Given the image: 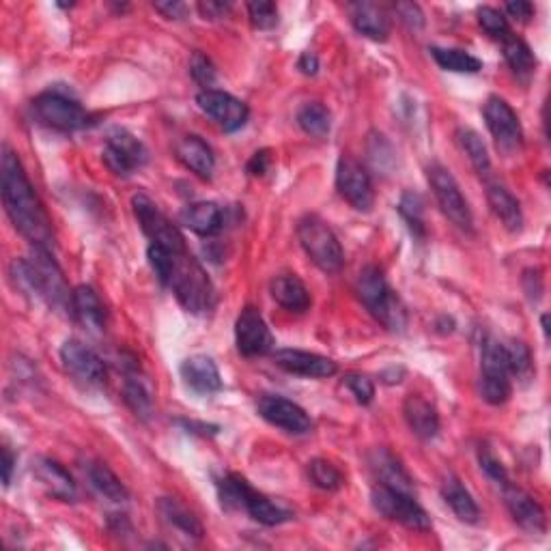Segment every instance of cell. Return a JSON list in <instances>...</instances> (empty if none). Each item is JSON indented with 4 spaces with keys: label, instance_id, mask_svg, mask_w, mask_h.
Instances as JSON below:
<instances>
[{
    "label": "cell",
    "instance_id": "cell-1",
    "mask_svg": "<svg viewBox=\"0 0 551 551\" xmlns=\"http://www.w3.org/2000/svg\"><path fill=\"white\" fill-rule=\"evenodd\" d=\"M0 188H3L7 216L26 237V242H31L33 248L52 250L54 233L48 211L28 181L18 153L7 145L3 147V160H0Z\"/></svg>",
    "mask_w": 551,
    "mask_h": 551
},
{
    "label": "cell",
    "instance_id": "cell-2",
    "mask_svg": "<svg viewBox=\"0 0 551 551\" xmlns=\"http://www.w3.org/2000/svg\"><path fill=\"white\" fill-rule=\"evenodd\" d=\"M11 280L22 293L35 295L37 300H44L59 313L72 315L74 291H69L61 267L52 257V250L33 248L28 257L13 261Z\"/></svg>",
    "mask_w": 551,
    "mask_h": 551
},
{
    "label": "cell",
    "instance_id": "cell-3",
    "mask_svg": "<svg viewBox=\"0 0 551 551\" xmlns=\"http://www.w3.org/2000/svg\"><path fill=\"white\" fill-rule=\"evenodd\" d=\"M220 502L226 511H246L254 521H259L261 526H282L293 519V513L287 511L285 506L276 504L252 485L244 476L229 474L218 483Z\"/></svg>",
    "mask_w": 551,
    "mask_h": 551
},
{
    "label": "cell",
    "instance_id": "cell-4",
    "mask_svg": "<svg viewBox=\"0 0 551 551\" xmlns=\"http://www.w3.org/2000/svg\"><path fill=\"white\" fill-rule=\"evenodd\" d=\"M356 293L366 310H369L381 326L392 332H401L405 328V306L401 304L399 295L390 289L386 274L377 265H366L358 274Z\"/></svg>",
    "mask_w": 551,
    "mask_h": 551
},
{
    "label": "cell",
    "instance_id": "cell-5",
    "mask_svg": "<svg viewBox=\"0 0 551 551\" xmlns=\"http://www.w3.org/2000/svg\"><path fill=\"white\" fill-rule=\"evenodd\" d=\"M164 287L173 289L179 304L192 315L207 313L214 306V287H211V280L201 263L192 254H188V250L175 254L173 272L168 276Z\"/></svg>",
    "mask_w": 551,
    "mask_h": 551
},
{
    "label": "cell",
    "instance_id": "cell-6",
    "mask_svg": "<svg viewBox=\"0 0 551 551\" xmlns=\"http://www.w3.org/2000/svg\"><path fill=\"white\" fill-rule=\"evenodd\" d=\"M298 239L306 252V257L313 261L321 272H341V267L345 263V252L328 222H323L319 216L302 218L298 224Z\"/></svg>",
    "mask_w": 551,
    "mask_h": 551
},
{
    "label": "cell",
    "instance_id": "cell-7",
    "mask_svg": "<svg viewBox=\"0 0 551 551\" xmlns=\"http://www.w3.org/2000/svg\"><path fill=\"white\" fill-rule=\"evenodd\" d=\"M33 117L56 132H78L91 125V115L80 106L78 100L56 89L37 95L33 104Z\"/></svg>",
    "mask_w": 551,
    "mask_h": 551
},
{
    "label": "cell",
    "instance_id": "cell-8",
    "mask_svg": "<svg viewBox=\"0 0 551 551\" xmlns=\"http://www.w3.org/2000/svg\"><path fill=\"white\" fill-rule=\"evenodd\" d=\"M511 377L506 347L493 336H487L480 345V397L489 405H504L513 394Z\"/></svg>",
    "mask_w": 551,
    "mask_h": 551
},
{
    "label": "cell",
    "instance_id": "cell-9",
    "mask_svg": "<svg viewBox=\"0 0 551 551\" xmlns=\"http://www.w3.org/2000/svg\"><path fill=\"white\" fill-rule=\"evenodd\" d=\"M427 179L429 186L433 190V196L437 205H440L442 214L457 226V229L472 233L474 231V218H472V209L465 201V196L459 188V183L446 166L442 164H431L427 168Z\"/></svg>",
    "mask_w": 551,
    "mask_h": 551
},
{
    "label": "cell",
    "instance_id": "cell-10",
    "mask_svg": "<svg viewBox=\"0 0 551 551\" xmlns=\"http://www.w3.org/2000/svg\"><path fill=\"white\" fill-rule=\"evenodd\" d=\"M371 502L381 517L397 521V524L416 532L431 530V517L427 515L425 508L416 502V496H409V493L390 489L384 485H377L371 491Z\"/></svg>",
    "mask_w": 551,
    "mask_h": 551
},
{
    "label": "cell",
    "instance_id": "cell-11",
    "mask_svg": "<svg viewBox=\"0 0 551 551\" xmlns=\"http://www.w3.org/2000/svg\"><path fill=\"white\" fill-rule=\"evenodd\" d=\"M132 207L140 229H143V233L149 237L151 244L168 248L173 252L186 250V239H183L181 231L162 214L160 207L155 205L149 196L136 194L132 199Z\"/></svg>",
    "mask_w": 551,
    "mask_h": 551
},
{
    "label": "cell",
    "instance_id": "cell-12",
    "mask_svg": "<svg viewBox=\"0 0 551 551\" xmlns=\"http://www.w3.org/2000/svg\"><path fill=\"white\" fill-rule=\"evenodd\" d=\"M102 160L110 173H115L117 177H130L147 164L149 153L143 140L125 130H115L106 138Z\"/></svg>",
    "mask_w": 551,
    "mask_h": 551
},
{
    "label": "cell",
    "instance_id": "cell-13",
    "mask_svg": "<svg viewBox=\"0 0 551 551\" xmlns=\"http://www.w3.org/2000/svg\"><path fill=\"white\" fill-rule=\"evenodd\" d=\"M483 115L493 140H496V147L502 153L513 155L521 151V147H524V127H521L517 112L511 108V104L498 95H491L483 108Z\"/></svg>",
    "mask_w": 551,
    "mask_h": 551
},
{
    "label": "cell",
    "instance_id": "cell-14",
    "mask_svg": "<svg viewBox=\"0 0 551 551\" xmlns=\"http://www.w3.org/2000/svg\"><path fill=\"white\" fill-rule=\"evenodd\" d=\"M336 190L343 199L358 211H371L375 203L373 181L366 168L358 162L343 155L336 166Z\"/></svg>",
    "mask_w": 551,
    "mask_h": 551
},
{
    "label": "cell",
    "instance_id": "cell-15",
    "mask_svg": "<svg viewBox=\"0 0 551 551\" xmlns=\"http://www.w3.org/2000/svg\"><path fill=\"white\" fill-rule=\"evenodd\" d=\"M63 369L84 386H102L106 381V364L97 351L78 338H67L61 347Z\"/></svg>",
    "mask_w": 551,
    "mask_h": 551
},
{
    "label": "cell",
    "instance_id": "cell-16",
    "mask_svg": "<svg viewBox=\"0 0 551 551\" xmlns=\"http://www.w3.org/2000/svg\"><path fill=\"white\" fill-rule=\"evenodd\" d=\"M235 343L244 358H259L274 349V336L257 308L246 306L235 321Z\"/></svg>",
    "mask_w": 551,
    "mask_h": 551
},
{
    "label": "cell",
    "instance_id": "cell-17",
    "mask_svg": "<svg viewBox=\"0 0 551 551\" xmlns=\"http://www.w3.org/2000/svg\"><path fill=\"white\" fill-rule=\"evenodd\" d=\"M196 104L209 119H214L224 132H237L248 123L250 108L226 91L205 89L196 95Z\"/></svg>",
    "mask_w": 551,
    "mask_h": 551
},
{
    "label": "cell",
    "instance_id": "cell-18",
    "mask_svg": "<svg viewBox=\"0 0 551 551\" xmlns=\"http://www.w3.org/2000/svg\"><path fill=\"white\" fill-rule=\"evenodd\" d=\"M257 409L261 418L287 433L304 435L313 429V420H310L304 409L298 403L278 397V394H263L257 403Z\"/></svg>",
    "mask_w": 551,
    "mask_h": 551
},
{
    "label": "cell",
    "instance_id": "cell-19",
    "mask_svg": "<svg viewBox=\"0 0 551 551\" xmlns=\"http://www.w3.org/2000/svg\"><path fill=\"white\" fill-rule=\"evenodd\" d=\"M272 358L282 371L310 379H328L338 371L334 360L302 349H278L272 353Z\"/></svg>",
    "mask_w": 551,
    "mask_h": 551
},
{
    "label": "cell",
    "instance_id": "cell-20",
    "mask_svg": "<svg viewBox=\"0 0 551 551\" xmlns=\"http://www.w3.org/2000/svg\"><path fill=\"white\" fill-rule=\"evenodd\" d=\"M504 491V502L508 513L515 519V524L519 528H524L530 534H545L547 532V515L545 508L536 502L530 493L524 489H519L515 485L508 483L502 487Z\"/></svg>",
    "mask_w": 551,
    "mask_h": 551
},
{
    "label": "cell",
    "instance_id": "cell-21",
    "mask_svg": "<svg viewBox=\"0 0 551 551\" xmlns=\"http://www.w3.org/2000/svg\"><path fill=\"white\" fill-rule=\"evenodd\" d=\"M181 379L186 388H190L194 394H201V397H211L222 390V375L218 364L203 353H196L181 362Z\"/></svg>",
    "mask_w": 551,
    "mask_h": 551
},
{
    "label": "cell",
    "instance_id": "cell-22",
    "mask_svg": "<svg viewBox=\"0 0 551 551\" xmlns=\"http://www.w3.org/2000/svg\"><path fill=\"white\" fill-rule=\"evenodd\" d=\"M369 465L375 478L379 480V485L409 493V496H416L414 478L409 476L405 465L394 457L388 448H375L369 455Z\"/></svg>",
    "mask_w": 551,
    "mask_h": 551
},
{
    "label": "cell",
    "instance_id": "cell-23",
    "mask_svg": "<svg viewBox=\"0 0 551 551\" xmlns=\"http://www.w3.org/2000/svg\"><path fill=\"white\" fill-rule=\"evenodd\" d=\"M403 416L409 431H412L420 440H433L440 433V414L437 407L422 397V394H407L403 403Z\"/></svg>",
    "mask_w": 551,
    "mask_h": 551
},
{
    "label": "cell",
    "instance_id": "cell-24",
    "mask_svg": "<svg viewBox=\"0 0 551 551\" xmlns=\"http://www.w3.org/2000/svg\"><path fill=\"white\" fill-rule=\"evenodd\" d=\"M125 384H123V401L132 409L134 416L140 420H149L153 416V388L147 377L140 373L136 362L125 364Z\"/></svg>",
    "mask_w": 551,
    "mask_h": 551
},
{
    "label": "cell",
    "instance_id": "cell-25",
    "mask_svg": "<svg viewBox=\"0 0 551 551\" xmlns=\"http://www.w3.org/2000/svg\"><path fill=\"white\" fill-rule=\"evenodd\" d=\"M175 153H177V160L196 177L211 179V175H214L216 155L201 136H194V134L183 136L175 147Z\"/></svg>",
    "mask_w": 551,
    "mask_h": 551
},
{
    "label": "cell",
    "instance_id": "cell-26",
    "mask_svg": "<svg viewBox=\"0 0 551 551\" xmlns=\"http://www.w3.org/2000/svg\"><path fill=\"white\" fill-rule=\"evenodd\" d=\"M72 317L91 334H102L106 330V308L93 287L80 285L74 289Z\"/></svg>",
    "mask_w": 551,
    "mask_h": 551
},
{
    "label": "cell",
    "instance_id": "cell-27",
    "mask_svg": "<svg viewBox=\"0 0 551 551\" xmlns=\"http://www.w3.org/2000/svg\"><path fill=\"white\" fill-rule=\"evenodd\" d=\"M35 476L41 483V487L46 489L48 496L61 500V502H76L78 489H76L74 478L59 461L41 459L35 465Z\"/></svg>",
    "mask_w": 551,
    "mask_h": 551
},
{
    "label": "cell",
    "instance_id": "cell-28",
    "mask_svg": "<svg viewBox=\"0 0 551 551\" xmlns=\"http://www.w3.org/2000/svg\"><path fill=\"white\" fill-rule=\"evenodd\" d=\"M351 22L356 31L373 41H388L392 31L390 13L377 3H356L351 5Z\"/></svg>",
    "mask_w": 551,
    "mask_h": 551
},
{
    "label": "cell",
    "instance_id": "cell-29",
    "mask_svg": "<svg viewBox=\"0 0 551 551\" xmlns=\"http://www.w3.org/2000/svg\"><path fill=\"white\" fill-rule=\"evenodd\" d=\"M179 220L183 226H188L190 231L203 237L218 235L224 229V211L220 205L211 201H199V203L186 205L181 209Z\"/></svg>",
    "mask_w": 551,
    "mask_h": 551
},
{
    "label": "cell",
    "instance_id": "cell-30",
    "mask_svg": "<svg viewBox=\"0 0 551 551\" xmlns=\"http://www.w3.org/2000/svg\"><path fill=\"white\" fill-rule=\"evenodd\" d=\"M487 203L506 231L519 233L524 226V211H521L515 194L502 183H487Z\"/></svg>",
    "mask_w": 551,
    "mask_h": 551
},
{
    "label": "cell",
    "instance_id": "cell-31",
    "mask_svg": "<svg viewBox=\"0 0 551 551\" xmlns=\"http://www.w3.org/2000/svg\"><path fill=\"white\" fill-rule=\"evenodd\" d=\"M272 298L287 308L289 313H306V310L313 306V298H310V291L304 282L295 274H280L272 280L270 285Z\"/></svg>",
    "mask_w": 551,
    "mask_h": 551
},
{
    "label": "cell",
    "instance_id": "cell-32",
    "mask_svg": "<svg viewBox=\"0 0 551 551\" xmlns=\"http://www.w3.org/2000/svg\"><path fill=\"white\" fill-rule=\"evenodd\" d=\"M442 498L452 508V513H455L461 521H465V524H478L480 508H478L476 500L472 498V493L465 489V485L461 483L457 476L448 474L444 478Z\"/></svg>",
    "mask_w": 551,
    "mask_h": 551
},
{
    "label": "cell",
    "instance_id": "cell-33",
    "mask_svg": "<svg viewBox=\"0 0 551 551\" xmlns=\"http://www.w3.org/2000/svg\"><path fill=\"white\" fill-rule=\"evenodd\" d=\"M158 511L164 517V521L171 528L179 530L183 536H190V539H203L205 528L190 508L183 506L175 498H162L158 502Z\"/></svg>",
    "mask_w": 551,
    "mask_h": 551
},
{
    "label": "cell",
    "instance_id": "cell-34",
    "mask_svg": "<svg viewBox=\"0 0 551 551\" xmlns=\"http://www.w3.org/2000/svg\"><path fill=\"white\" fill-rule=\"evenodd\" d=\"M87 476L91 480L93 489L100 493L102 498H106L110 502H117V504L130 498V491H127V487L123 485V480L115 472H112L106 463L91 461L87 468Z\"/></svg>",
    "mask_w": 551,
    "mask_h": 551
},
{
    "label": "cell",
    "instance_id": "cell-35",
    "mask_svg": "<svg viewBox=\"0 0 551 551\" xmlns=\"http://www.w3.org/2000/svg\"><path fill=\"white\" fill-rule=\"evenodd\" d=\"M502 50H504V59L508 67L513 69V74L517 78L528 80L534 74L536 59H534V52L530 50V46L524 39L508 35L506 39H502Z\"/></svg>",
    "mask_w": 551,
    "mask_h": 551
},
{
    "label": "cell",
    "instance_id": "cell-36",
    "mask_svg": "<svg viewBox=\"0 0 551 551\" xmlns=\"http://www.w3.org/2000/svg\"><path fill=\"white\" fill-rule=\"evenodd\" d=\"M431 56L435 63L440 65L446 72L455 74H478L483 69V61L476 59L474 54L459 50V48H431Z\"/></svg>",
    "mask_w": 551,
    "mask_h": 551
},
{
    "label": "cell",
    "instance_id": "cell-37",
    "mask_svg": "<svg viewBox=\"0 0 551 551\" xmlns=\"http://www.w3.org/2000/svg\"><path fill=\"white\" fill-rule=\"evenodd\" d=\"M457 143L463 149V153L468 155V160L476 168V173L480 177H487L491 173V158H489L487 145L483 143V138H480V134L474 132V130H470V127H459V130H457Z\"/></svg>",
    "mask_w": 551,
    "mask_h": 551
},
{
    "label": "cell",
    "instance_id": "cell-38",
    "mask_svg": "<svg viewBox=\"0 0 551 551\" xmlns=\"http://www.w3.org/2000/svg\"><path fill=\"white\" fill-rule=\"evenodd\" d=\"M295 119H298V125L302 127V130L308 136L326 138L332 130V115H330V110L323 106L321 102L302 104L300 110H298V115H295Z\"/></svg>",
    "mask_w": 551,
    "mask_h": 551
},
{
    "label": "cell",
    "instance_id": "cell-39",
    "mask_svg": "<svg viewBox=\"0 0 551 551\" xmlns=\"http://www.w3.org/2000/svg\"><path fill=\"white\" fill-rule=\"evenodd\" d=\"M308 478L313 480V485L323 491H338L345 485L343 472L336 468L328 459H313L308 463Z\"/></svg>",
    "mask_w": 551,
    "mask_h": 551
},
{
    "label": "cell",
    "instance_id": "cell-40",
    "mask_svg": "<svg viewBox=\"0 0 551 551\" xmlns=\"http://www.w3.org/2000/svg\"><path fill=\"white\" fill-rule=\"evenodd\" d=\"M399 214L407 222L409 229L416 237H425L427 235V226H425V201L420 199V194L416 192H405L403 199L399 203Z\"/></svg>",
    "mask_w": 551,
    "mask_h": 551
},
{
    "label": "cell",
    "instance_id": "cell-41",
    "mask_svg": "<svg viewBox=\"0 0 551 551\" xmlns=\"http://www.w3.org/2000/svg\"><path fill=\"white\" fill-rule=\"evenodd\" d=\"M506 347V360L508 371L515 377H528L532 373V353L530 347L524 341H511Z\"/></svg>",
    "mask_w": 551,
    "mask_h": 551
},
{
    "label": "cell",
    "instance_id": "cell-42",
    "mask_svg": "<svg viewBox=\"0 0 551 551\" xmlns=\"http://www.w3.org/2000/svg\"><path fill=\"white\" fill-rule=\"evenodd\" d=\"M246 9L252 26L259 28V31H272L280 22L278 7L270 0H254V3L246 5Z\"/></svg>",
    "mask_w": 551,
    "mask_h": 551
},
{
    "label": "cell",
    "instance_id": "cell-43",
    "mask_svg": "<svg viewBox=\"0 0 551 551\" xmlns=\"http://www.w3.org/2000/svg\"><path fill=\"white\" fill-rule=\"evenodd\" d=\"M478 24L483 31L489 35V37H496V39H506L508 35H511V26H508V20L504 13L496 7H480L478 9Z\"/></svg>",
    "mask_w": 551,
    "mask_h": 551
},
{
    "label": "cell",
    "instance_id": "cell-44",
    "mask_svg": "<svg viewBox=\"0 0 551 551\" xmlns=\"http://www.w3.org/2000/svg\"><path fill=\"white\" fill-rule=\"evenodd\" d=\"M190 74L194 78L196 84H201L203 91L205 89H211L216 82V67L214 63H211L205 54L201 52H194L192 59H190Z\"/></svg>",
    "mask_w": 551,
    "mask_h": 551
},
{
    "label": "cell",
    "instance_id": "cell-45",
    "mask_svg": "<svg viewBox=\"0 0 551 551\" xmlns=\"http://www.w3.org/2000/svg\"><path fill=\"white\" fill-rule=\"evenodd\" d=\"M343 384L347 386V390L356 397V401L360 405H371L373 399H375V384L373 381L362 375V373H349L345 375V381Z\"/></svg>",
    "mask_w": 551,
    "mask_h": 551
},
{
    "label": "cell",
    "instance_id": "cell-46",
    "mask_svg": "<svg viewBox=\"0 0 551 551\" xmlns=\"http://www.w3.org/2000/svg\"><path fill=\"white\" fill-rule=\"evenodd\" d=\"M478 463H480V470H483L496 485L506 487L508 483H511V480H508L506 468L496 459V455H493V452H489L487 446L478 450Z\"/></svg>",
    "mask_w": 551,
    "mask_h": 551
},
{
    "label": "cell",
    "instance_id": "cell-47",
    "mask_svg": "<svg viewBox=\"0 0 551 551\" xmlns=\"http://www.w3.org/2000/svg\"><path fill=\"white\" fill-rule=\"evenodd\" d=\"M394 11H397L399 20L407 28H412V31H420V28L425 26V13H422V9L414 3H397L394 5Z\"/></svg>",
    "mask_w": 551,
    "mask_h": 551
},
{
    "label": "cell",
    "instance_id": "cell-48",
    "mask_svg": "<svg viewBox=\"0 0 551 551\" xmlns=\"http://www.w3.org/2000/svg\"><path fill=\"white\" fill-rule=\"evenodd\" d=\"M270 164H272L270 151H267V149L257 151L250 158V162H248V173L254 175V177H261V175L267 173V168H270Z\"/></svg>",
    "mask_w": 551,
    "mask_h": 551
},
{
    "label": "cell",
    "instance_id": "cell-49",
    "mask_svg": "<svg viewBox=\"0 0 551 551\" xmlns=\"http://www.w3.org/2000/svg\"><path fill=\"white\" fill-rule=\"evenodd\" d=\"M199 11L203 13V18L207 20H218L224 18L226 13L231 11V3H220V0H207V3H199Z\"/></svg>",
    "mask_w": 551,
    "mask_h": 551
},
{
    "label": "cell",
    "instance_id": "cell-50",
    "mask_svg": "<svg viewBox=\"0 0 551 551\" xmlns=\"http://www.w3.org/2000/svg\"><path fill=\"white\" fill-rule=\"evenodd\" d=\"M153 7L168 20H181V18H186V13H188V7L183 3H177V0H168V3H155Z\"/></svg>",
    "mask_w": 551,
    "mask_h": 551
},
{
    "label": "cell",
    "instance_id": "cell-51",
    "mask_svg": "<svg viewBox=\"0 0 551 551\" xmlns=\"http://www.w3.org/2000/svg\"><path fill=\"white\" fill-rule=\"evenodd\" d=\"M504 9H506L508 16L519 20V22H530V18L534 16V7H532V3H526V0H517V3H506Z\"/></svg>",
    "mask_w": 551,
    "mask_h": 551
},
{
    "label": "cell",
    "instance_id": "cell-52",
    "mask_svg": "<svg viewBox=\"0 0 551 551\" xmlns=\"http://www.w3.org/2000/svg\"><path fill=\"white\" fill-rule=\"evenodd\" d=\"M298 69L304 76H317L319 72V59L315 52H304L298 61Z\"/></svg>",
    "mask_w": 551,
    "mask_h": 551
},
{
    "label": "cell",
    "instance_id": "cell-53",
    "mask_svg": "<svg viewBox=\"0 0 551 551\" xmlns=\"http://www.w3.org/2000/svg\"><path fill=\"white\" fill-rule=\"evenodd\" d=\"M13 468H16V457H13V452L5 446V448H3V485H5V487L11 485Z\"/></svg>",
    "mask_w": 551,
    "mask_h": 551
},
{
    "label": "cell",
    "instance_id": "cell-54",
    "mask_svg": "<svg viewBox=\"0 0 551 551\" xmlns=\"http://www.w3.org/2000/svg\"><path fill=\"white\" fill-rule=\"evenodd\" d=\"M541 326H543V332H545V338H549V315L545 313L543 317H541Z\"/></svg>",
    "mask_w": 551,
    "mask_h": 551
}]
</instances>
